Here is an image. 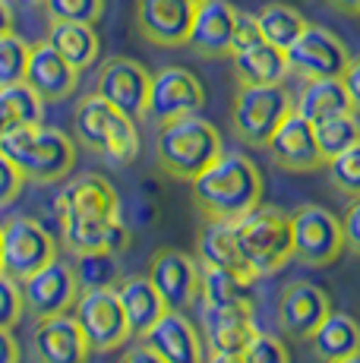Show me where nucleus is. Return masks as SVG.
<instances>
[{
	"label": "nucleus",
	"mask_w": 360,
	"mask_h": 363,
	"mask_svg": "<svg viewBox=\"0 0 360 363\" xmlns=\"http://www.w3.org/2000/svg\"><path fill=\"white\" fill-rule=\"evenodd\" d=\"M291 247H294V259L303 265H332L344 250L342 218L329 208L307 202L291 212Z\"/></svg>",
	"instance_id": "nucleus-7"
},
{
	"label": "nucleus",
	"mask_w": 360,
	"mask_h": 363,
	"mask_svg": "<svg viewBox=\"0 0 360 363\" xmlns=\"http://www.w3.org/2000/svg\"><path fill=\"white\" fill-rule=\"evenodd\" d=\"M234 26H237V10L227 0H203V4H196V13H193L186 45L199 57H227Z\"/></svg>",
	"instance_id": "nucleus-22"
},
{
	"label": "nucleus",
	"mask_w": 360,
	"mask_h": 363,
	"mask_svg": "<svg viewBox=\"0 0 360 363\" xmlns=\"http://www.w3.org/2000/svg\"><path fill=\"white\" fill-rule=\"evenodd\" d=\"M193 4H203V0H193Z\"/></svg>",
	"instance_id": "nucleus-53"
},
{
	"label": "nucleus",
	"mask_w": 360,
	"mask_h": 363,
	"mask_svg": "<svg viewBox=\"0 0 360 363\" xmlns=\"http://www.w3.org/2000/svg\"><path fill=\"white\" fill-rule=\"evenodd\" d=\"M145 278L155 284L168 310L186 313L199 297V262L193 256L180 253V250L162 247L152 253Z\"/></svg>",
	"instance_id": "nucleus-14"
},
{
	"label": "nucleus",
	"mask_w": 360,
	"mask_h": 363,
	"mask_svg": "<svg viewBox=\"0 0 360 363\" xmlns=\"http://www.w3.org/2000/svg\"><path fill=\"white\" fill-rule=\"evenodd\" d=\"M149 69L133 57H111L101 64L95 76V95L114 104L127 117L140 121L145 117V104H149Z\"/></svg>",
	"instance_id": "nucleus-13"
},
{
	"label": "nucleus",
	"mask_w": 360,
	"mask_h": 363,
	"mask_svg": "<svg viewBox=\"0 0 360 363\" xmlns=\"http://www.w3.org/2000/svg\"><path fill=\"white\" fill-rule=\"evenodd\" d=\"M32 347H35L38 363H89L92 357V347L70 313L38 319L32 332Z\"/></svg>",
	"instance_id": "nucleus-20"
},
{
	"label": "nucleus",
	"mask_w": 360,
	"mask_h": 363,
	"mask_svg": "<svg viewBox=\"0 0 360 363\" xmlns=\"http://www.w3.org/2000/svg\"><path fill=\"white\" fill-rule=\"evenodd\" d=\"M60 237L70 253H117L130 247V231L120 218H82V215H57Z\"/></svg>",
	"instance_id": "nucleus-19"
},
{
	"label": "nucleus",
	"mask_w": 360,
	"mask_h": 363,
	"mask_svg": "<svg viewBox=\"0 0 360 363\" xmlns=\"http://www.w3.org/2000/svg\"><path fill=\"white\" fill-rule=\"evenodd\" d=\"M344 111H351V99L344 92L342 79H307L294 101V114H300L313 127L325 117L344 114Z\"/></svg>",
	"instance_id": "nucleus-29"
},
{
	"label": "nucleus",
	"mask_w": 360,
	"mask_h": 363,
	"mask_svg": "<svg viewBox=\"0 0 360 363\" xmlns=\"http://www.w3.org/2000/svg\"><path fill=\"white\" fill-rule=\"evenodd\" d=\"M29 48L16 32L0 35V86L26 79V64H29Z\"/></svg>",
	"instance_id": "nucleus-38"
},
{
	"label": "nucleus",
	"mask_w": 360,
	"mask_h": 363,
	"mask_svg": "<svg viewBox=\"0 0 360 363\" xmlns=\"http://www.w3.org/2000/svg\"><path fill=\"white\" fill-rule=\"evenodd\" d=\"M338 13H348V16H360V0H329Z\"/></svg>",
	"instance_id": "nucleus-48"
},
{
	"label": "nucleus",
	"mask_w": 360,
	"mask_h": 363,
	"mask_svg": "<svg viewBox=\"0 0 360 363\" xmlns=\"http://www.w3.org/2000/svg\"><path fill=\"white\" fill-rule=\"evenodd\" d=\"M313 133H316V145H320L322 162H329V158L342 155L344 149H351L354 143H360V121H357L354 111H344V114L320 121L313 127Z\"/></svg>",
	"instance_id": "nucleus-34"
},
{
	"label": "nucleus",
	"mask_w": 360,
	"mask_h": 363,
	"mask_svg": "<svg viewBox=\"0 0 360 363\" xmlns=\"http://www.w3.org/2000/svg\"><path fill=\"white\" fill-rule=\"evenodd\" d=\"M23 184H26L23 171H19V167L13 164L10 158L4 155V152H0V208H6L10 202L19 199V193H23Z\"/></svg>",
	"instance_id": "nucleus-41"
},
{
	"label": "nucleus",
	"mask_w": 360,
	"mask_h": 363,
	"mask_svg": "<svg viewBox=\"0 0 360 363\" xmlns=\"http://www.w3.org/2000/svg\"><path fill=\"white\" fill-rule=\"evenodd\" d=\"M209 363H244L240 357H225V354H209Z\"/></svg>",
	"instance_id": "nucleus-49"
},
{
	"label": "nucleus",
	"mask_w": 360,
	"mask_h": 363,
	"mask_svg": "<svg viewBox=\"0 0 360 363\" xmlns=\"http://www.w3.org/2000/svg\"><path fill=\"white\" fill-rule=\"evenodd\" d=\"M51 23H99L105 0H38Z\"/></svg>",
	"instance_id": "nucleus-37"
},
{
	"label": "nucleus",
	"mask_w": 360,
	"mask_h": 363,
	"mask_svg": "<svg viewBox=\"0 0 360 363\" xmlns=\"http://www.w3.org/2000/svg\"><path fill=\"white\" fill-rule=\"evenodd\" d=\"M0 243H4V275L16 278V281H23L32 272L57 259V240L47 234L41 221L29 218V215L4 221L0 225Z\"/></svg>",
	"instance_id": "nucleus-8"
},
{
	"label": "nucleus",
	"mask_w": 360,
	"mask_h": 363,
	"mask_svg": "<svg viewBox=\"0 0 360 363\" xmlns=\"http://www.w3.org/2000/svg\"><path fill=\"white\" fill-rule=\"evenodd\" d=\"M79 291L86 288H114L120 281V256L117 253H82L73 269Z\"/></svg>",
	"instance_id": "nucleus-35"
},
{
	"label": "nucleus",
	"mask_w": 360,
	"mask_h": 363,
	"mask_svg": "<svg viewBox=\"0 0 360 363\" xmlns=\"http://www.w3.org/2000/svg\"><path fill=\"white\" fill-rule=\"evenodd\" d=\"M247 288L250 281L231 275L225 269H215V265H203L199 262V306H237L247 303Z\"/></svg>",
	"instance_id": "nucleus-32"
},
{
	"label": "nucleus",
	"mask_w": 360,
	"mask_h": 363,
	"mask_svg": "<svg viewBox=\"0 0 360 363\" xmlns=\"http://www.w3.org/2000/svg\"><path fill=\"white\" fill-rule=\"evenodd\" d=\"M140 341H145L164 363H203V338L190 316L180 310H164Z\"/></svg>",
	"instance_id": "nucleus-21"
},
{
	"label": "nucleus",
	"mask_w": 360,
	"mask_h": 363,
	"mask_svg": "<svg viewBox=\"0 0 360 363\" xmlns=\"http://www.w3.org/2000/svg\"><path fill=\"white\" fill-rule=\"evenodd\" d=\"M4 133H6V123H4V117H0V136H4Z\"/></svg>",
	"instance_id": "nucleus-52"
},
{
	"label": "nucleus",
	"mask_w": 360,
	"mask_h": 363,
	"mask_svg": "<svg viewBox=\"0 0 360 363\" xmlns=\"http://www.w3.org/2000/svg\"><path fill=\"white\" fill-rule=\"evenodd\" d=\"M329 313V294L313 281H291L279 297V325L291 341H310Z\"/></svg>",
	"instance_id": "nucleus-15"
},
{
	"label": "nucleus",
	"mask_w": 360,
	"mask_h": 363,
	"mask_svg": "<svg viewBox=\"0 0 360 363\" xmlns=\"http://www.w3.org/2000/svg\"><path fill=\"white\" fill-rule=\"evenodd\" d=\"M19 291H23V306L32 313V319H51L73 310L79 297V281L64 259H54L45 269L23 278Z\"/></svg>",
	"instance_id": "nucleus-11"
},
{
	"label": "nucleus",
	"mask_w": 360,
	"mask_h": 363,
	"mask_svg": "<svg viewBox=\"0 0 360 363\" xmlns=\"http://www.w3.org/2000/svg\"><path fill=\"white\" fill-rule=\"evenodd\" d=\"M199 316H203V345L209 347V354L240 357L244 345L256 332L250 300L237 306H199Z\"/></svg>",
	"instance_id": "nucleus-18"
},
{
	"label": "nucleus",
	"mask_w": 360,
	"mask_h": 363,
	"mask_svg": "<svg viewBox=\"0 0 360 363\" xmlns=\"http://www.w3.org/2000/svg\"><path fill=\"white\" fill-rule=\"evenodd\" d=\"M256 26H259L262 38H266L269 45L288 51V48L297 41V35L307 29V19L288 4H269L256 13Z\"/></svg>",
	"instance_id": "nucleus-33"
},
{
	"label": "nucleus",
	"mask_w": 360,
	"mask_h": 363,
	"mask_svg": "<svg viewBox=\"0 0 360 363\" xmlns=\"http://www.w3.org/2000/svg\"><path fill=\"white\" fill-rule=\"evenodd\" d=\"M26 313L23 306V291L19 281L0 272V329H13L19 323V316Z\"/></svg>",
	"instance_id": "nucleus-40"
},
{
	"label": "nucleus",
	"mask_w": 360,
	"mask_h": 363,
	"mask_svg": "<svg viewBox=\"0 0 360 363\" xmlns=\"http://www.w3.org/2000/svg\"><path fill=\"white\" fill-rule=\"evenodd\" d=\"M73 319L79 323L92 351H114L130 335V323L114 288H86L73 303Z\"/></svg>",
	"instance_id": "nucleus-9"
},
{
	"label": "nucleus",
	"mask_w": 360,
	"mask_h": 363,
	"mask_svg": "<svg viewBox=\"0 0 360 363\" xmlns=\"http://www.w3.org/2000/svg\"><path fill=\"white\" fill-rule=\"evenodd\" d=\"M288 69L300 79H342L351 54L344 41L325 26L307 23V29L297 35V41L285 51Z\"/></svg>",
	"instance_id": "nucleus-10"
},
{
	"label": "nucleus",
	"mask_w": 360,
	"mask_h": 363,
	"mask_svg": "<svg viewBox=\"0 0 360 363\" xmlns=\"http://www.w3.org/2000/svg\"><path fill=\"white\" fill-rule=\"evenodd\" d=\"M0 272H4V243H0Z\"/></svg>",
	"instance_id": "nucleus-51"
},
{
	"label": "nucleus",
	"mask_w": 360,
	"mask_h": 363,
	"mask_svg": "<svg viewBox=\"0 0 360 363\" xmlns=\"http://www.w3.org/2000/svg\"><path fill=\"white\" fill-rule=\"evenodd\" d=\"M240 360L244 363H291V354L281 338L256 329L250 335V341L244 345V351H240Z\"/></svg>",
	"instance_id": "nucleus-39"
},
{
	"label": "nucleus",
	"mask_w": 360,
	"mask_h": 363,
	"mask_svg": "<svg viewBox=\"0 0 360 363\" xmlns=\"http://www.w3.org/2000/svg\"><path fill=\"white\" fill-rule=\"evenodd\" d=\"M342 86L351 99V111L360 114V57L348 60V67H344V73H342Z\"/></svg>",
	"instance_id": "nucleus-44"
},
{
	"label": "nucleus",
	"mask_w": 360,
	"mask_h": 363,
	"mask_svg": "<svg viewBox=\"0 0 360 363\" xmlns=\"http://www.w3.org/2000/svg\"><path fill=\"white\" fill-rule=\"evenodd\" d=\"M13 32V6L10 0H0V35Z\"/></svg>",
	"instance_id": "nucleus-47"
},
{
	"label": "nucleus",
	"mask_w": 360,
	"mask_h": 363,
	"mask_svg": "<svg viewBox=\"0 0 360 363\" xmlns=\"http://www.w3.org/2000/svg\"><path fill=\"white\" fill-rule=\"evenodd\" d=\"M76 79H79V69H73L47 41H38L29 48V64H26L23 82H29L45 101L70 99L76 92Z\"/></svg>",
	"instance_id": "nucleus-23"
},
{
	"label": "nucleus",
	"mask_w": 360,
	"mask_h": 363,
	"mask_svg": "<svg viewBox=\"0 0 360 363\" xmlns=\"http://www.w3.org/2000/svg\"><path fill=\"white\" fill-rule=\"evenodd\" d=\"M193 0H136V26L145 41L158 48H180L190 38Z\"/></svg>",
	"instance_id": "nucleus-17"
},
{
	"label": "nucleus",
	"mask_w": 360,
	"mask_h": 363,
	"mask_svg": "<svg viewBox=\"0 0 360 363\" xmlns=\"http://www.w3.org/2000/svg\"><path fill=\"white\" fill-rule=\"evenodd\" d=\"M190 199L203 221H237L262 202V174L244 152H221L190 180Z\"/></svg>",
	"instance_id": "nucleus-1"
},
{
	"label": "nucleus",
	"mask_w": 360,
	"mask_h": 363,
	"mask_svg": "<svg viewBox=\"0 0 360 363\" xmlns=\"http://www.w3.org/2000/svg\"><path fill=\"white\" fill-rule=\"evenodd\" d=\"M57 215H82V218H120V199L101 174H86L73 180L54 202Z\"/></svg>",
	"instance_id": "nucleus-24"
},
{
	"label": "nucleus",
	"mask_w": 360,
	"mask_h": 363,
	"mask_svg": "<svg viewBox=\"0 0 360 363\" xmlns=\"http://www.w3.org/2000/svg\"><path fill=\"white\" fill-rule=\"evenodd\" d=\"M256 41H262V32H259V26H256V16H250V13H237V26H234V38H231V54L244 51V48L256 45ZM231 54H227V57H231Z\"/></svg>",
	"instance_id": "nucleus-42"
},
{
	"label": "nucleus",
	"mask_w": 360,
	"mask_h": 363,
	"mask_svg": "<svg viewBox=\"0 0 360 363\" xmlns=\"http://www.w3.org/2000/svg\"><path fill=\"white\" fill-rule=\"evenodd\" d=\"M335 363H360V351L351 354V357H344V360H335Z\"/></svg>",
	"instance_id": "nucleus-50"
},
{
	"label": "nucleus",
	"mask_w": 360,
	"mask_h": 363,
	"mask_svg": "<svg viewBox=\"0 0 360 363\" xmlns=\"http://www.w3.org/2000/svg\"><path fill=\"white\" fill-rule=\"evenodd\" d=\"M266 152L281 171H291V174H310L316 167H325L320 145H316L313 123L303 121L300 114H294V108L279 123V130L269 136Z\"/></svg>",
	"instance_id": "nucleus-16"
},
{
	"label": "nucleus",
	"mask_w": 360,
	"mask_h": 363,
	"mask_svg": "<svg viewBox=\"0 0 360 363\" xmlns=\"http://www.w3.org/2000/svg\"><path fill=\"white\" fill-rule=\"evenodd\" d=\"M206 104V89L190 69L184 67H164L152 76L149 82V104L145 117L158 123L177 121L186 114H199Z\"/></svg>",
	"instance_id": "nucleus-12"
},
{
	"label": "nucleus",
	"mask_w": 360,
	"mask_h": 363,
	"mask_svg": "<svg viewBox=\"0 0 360 363\" xmlns=\"http://www.w3.org/2000/svg\"><path fill=\"white\" fill-rule=\"evenodd\" d=\"M325 171H329V180L342 196L357 199L360 196V143H354L351 149H344L342 155L329 158L325 162Z\"/></svg>",
	"instance_id": "nucleus-36"
},
{
	"label": "nucleus",
	"mask_w": 360,
	"mask_h": 363,
	"mask_svg": "<svg viewBox=\"0 0 360 363\" xmlns=\"http://www.w3.org/2000/svg\"><path fill=\"white\" fill-rule=\"evenodd\" d=\"M291 95L281 82L275 86H240L231 104V123L240 143L262 145L279 130V123L291 114Z\"/></svg>",
	"instance_id": "nucleus-6"
},
{
	"label": "nucleus",
	"mask_w": 360,
	"mask_h": 363,
	"mask_svg": "<svg viewBox=\"0 0 360 363\" xmlns=\"http://www.w3.org/2000/svg\"><path fill=\"white\" fill-rule=\"evenodd\" d=\"M310 345H313V354L322 363L344 360V357H351V354L360 351V325L348 316V313H329L325 323L313 332Z\"/></svg>",
	"instance_id": "nucleus-30"
},
{
	"label": "nucleus",
	"mask_w": 360,
	"mask_h": 363,
	"mask_svg": "<svg viewBox=\"0 0 360 363\" xmlns=\"http://www.w3.org/2000/svg\"><path fill=\"white\" fill-rule=\"evenodd\" d=\"M196 262L215 265V269L231 272L244 281H253V272L247 269L244 256L237 250V240H234L231 221H206L196 237Z\"/></svg>",
	"instance_id": "nucleus-26"
},
{
	"label": "nucleus",
	"mask_w": 360,
	"mask_h": 363,
	"mask_svg": "<svg viewBox=\"0 0 360 363\" xmlns=\"http://www.w3.org/2000/svg\"><path fill=\"white\" fill-rule=\"evenodd\" d=\"M234 240L244 256L247 269L253 278L275 275L279 269L294 259V247H291V212L279 206H256L237 221H231Z\"/></svg>",
	"instance_id": "nucleus-4"
},
{
	"label": "nucleus",
	"mask_w": 360,
	"mask_h": 363,
	"mask_svg": "<svg viewBox=\"0 0 360 363\" xmlns=\"http://www.w3.org/2000/svg\"><path fill=\"white\" fill-rule=\"evenodd\" d=\"M73 130L76 139L86 145L89 152L101 155L105 162L127 167L140 152V133L136 121L117 111L99 95H86L73 111Z\"/></svg>",
	"instance_id": "nucleus-5"
},
{
	"label": "nucleus",
	"mask_w": 360,
	"mask_h": 363,
	"mask_svg": "<svg viewBox=\"0 0 360 363\" xmlns=\"http://www.w3.org/2000/svg\"><path fill=\"white\" fill-rule=\"evenodd\" d=\"M114 291H117V300H120V306H123V316H127L130 335H133V338H142V335L158 323V316L168 310L162 294L155 291V284H152L145 275L120 278V281L114 284Z\"/></svg>",
	"instance_id": "nucleus-25"
},
{
	"label": "nucleus",
	"mask_w": 360,
	"mask_h": 363,
	"mask_svg": "<svg viewBox=\"0 0 360 363\" xmlns=\"http://www.w3.org/2000/svg\"><path fill=\"white\" fill-rule=\"evenodd\" d=\"M0 152L23 171L26 180L57 184L76 164V143L64 130L45 127H10L0 136Z\"/></svg>",
	"instance_id": "nucleus-3"
},
{
	"label": "nucleus",
	"mask_w": 360,
	"mask_h": 363,
	"mask_svg": "<svg viewBox=\"0 0 360 363\" xmlns=\"http://www.w3.org/2000/svg\"><path fill=\"white\" fill-rule=\"evenodd\" d=\"M19 341L13 338V329H0V363H19Z\"/></svg>",
	"instance_id": "nucleus-45"
},
{
	"label": "nucleus",
	"mask_w": 360,
	"mask_h": 363,
	"mask_svg": "<svg viewBox=\"0 0 360 363\" xmlns=\"http://www.w3.org/2000/svg\"><path fill=\"white\" fill-rule=\"evenodd\" d=\"M225 152L221 133L215 123H209L199 114H186L177 121L162 123L155 136V162L168 177L186 180L206 171L212 162H218V155Z\"/></svg>",
	"instance_id": "nucleus-2"
},
{
	"label": "nucleus",
	"mask_w": 360,
	"mask_h": 363,
	"mask_svg": "<svg viewBox=\"0 0 360 363\" xmlns=\"http://www.w3.org/2000/svg\"><path fill=\"white\" fill-rule=\"evenodd\" d=\"M47 45L73 69H86L99 57V32L92 23H51Z\"/></svg>",
	"instance_id": "nucleus-28"
},
{
	"label": "nucleus",
	"mask_w": 360,
	"mask_h": 363,
	"mask_svg": "<svg viewBox=\"0 0 360 363\" xmlns=\"http://www.w3.org/2000/svg\"><path fill=\"white\" fill-rule=\"evenodd\" d=\"M0 117L10 127H35L45 121V99L29 82H10L0 86Z\"/></svg>",
	"instance_id": "nucleus-31"
},
{
	"label": "nucleus",
	"mask_w": 360,
	"mask_h": 363,
	"mask_svg": "<svg viewBox=\"0 0 360 363\" xmlns=\"http://www.w3.org/2000/svg\"><path fill=\"white\" fill-rule=\"evenodd\" d=\"M342 234H344V250L360 259V196L351 199V206L342 215Z\"/></svg>",
	"instance_id": "nucleus-43"
},
{
	"label": "nucleus",
	"mask_w": 360,
	"mask_h": 363,
	"mask_svg": "<svg viewBox=\"0 0 360 363\" xmlns=\"http://www.w3.org/2000/svg\"><path fill=\"white\" fill-rule=\"evenodd\" d=\"M231 60L240 86H275V82H285V76L291 73L285 51L269 45L266 38L244 48V51H234Z\"/></svg>",
	"instance_id": "nucleus-27"
},
{
	"label": "nucleus",
	"mask_w": 360,
	"mask_h": 363,
	"mask_svg": "<svg viewBox=\"0 0 360 363\" xmlns=\"http://www.w3.org/2000/svg\"><path fill=\"white\" fill-rule=\"evenodd\" d=\"M120 363H164V360L158 357V354L152 351V347L145 345V341H140V345H133L127 354H123Z\"/></svg>",
	"instance_id": "nucleus-46"
}]
</instances>
